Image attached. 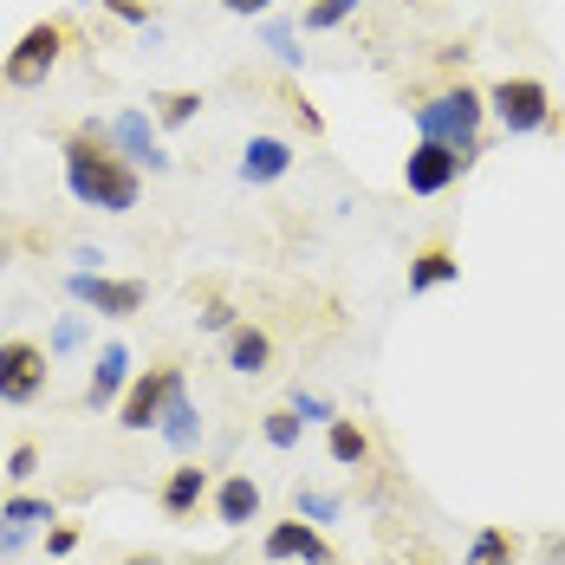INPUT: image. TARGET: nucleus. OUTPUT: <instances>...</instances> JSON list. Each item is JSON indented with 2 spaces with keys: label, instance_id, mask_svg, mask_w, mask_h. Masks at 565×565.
Listing matches in <instances>:
<instances>
[{
  "label": "nucleus",
  "instance_id": "nucleus-27",
  "mask_svg": "<svg viewBox=\"0 0 565 565\" xmlns=\"http://www.w3.org/2000/svg\"><path fill=\"white\" fill-rule=\"evenodd\" d=\"M40 475V449L33 443H20V449L7 455V481H33Z\"/></svg>",
  "mask_w": 565,
  "mask_h": 565
},
{
  "label": "nucleus",
  "instance_id": "nucleus-31",
  "mask_svg": "<svg viewBox=\"0 0 565 565\" xmlns=\"http://www.w3.org/2000/svg\"><path fill=\"white\" fill-rule=\"evenodd\" d=\"M72 546H78V533H72V526H46V553H53V559H65Z\"/></svg>",
  "mask_w": 565,
  "mask_h": 565
},
{
  "label": "nucleus",
  "instance_id": "nucleus-3",
  "mask_svg": "<svg viewBox=\"0 0 565 565\" xmlns=\"http://www.w3.org/2000/svg\"><path fill=\"white\" fill-rule=\"evenodd\" d=\"M58 53H65V33H58L53 20L26 26V33L13 40V53L0 58V85H13V92H33V85H46V72L58 65Z\"/></svg>",
  "mask_w": 565,
  "mask_h": 565
},
{
  "label": "nucleus",
  "instance_id": "nucleus-19",
  "mask_svg": "<svg viewBox=\"0 0 565 565\" xmlns=\"http://www.w3.org/2000/svg\"><path fill=\"white\" fill-rule=\"evenodd\" d=\"M513 533L508 526H481L475 540H468V553H461V565H513Z\"/></svg>",
  "mask_w": 565,
  "mask_h": 565
},
{
  "label": "nucleus",
  "instance_id": "nucleus-11",
  "mask_svg": "<svg viewBox=\"0 0 565 565\" xmlns=\"http://www.w3.org/2000/svg\"><path fill=\"white\" fill-rule=\"evenodd\" d=\"M157 436H163L175 455H189L195 443H202V409H195V396H189V371H182V364H175V377H170L163 416H157Z\"/></svg>",
  "mask_w": 565,
  "mask_h": 565
},
{
  "label": "nucleus",
  "instance_id": "nucleus-30",
  "mask_svg": "<svg viewBox=\"0 0 565 565\" xmlns=\"http://www.w3.org/2000/svg\"><path fill=\"white\" fill-rule=\"evenodd\" d=\"M85 344V319H58L53 326V351H78Z\"/></svg>",
  "mask_w": 565,
  "mask_h": 565
},
{
  "label": "nucleus",
  "instance_id": "nucleus-13",
  "mask_svg": "<svg viewBox=\"0 0 565 565\" xmlns=\"http://www.w3.org/2000/svg\"><path fill=\"white\" fill-rule=\"evenodd\" d=\"M130 391V351L124 344H105L92 358V377H85V403L92 409H117V396Z\"/></svg>",
  "mask_w": 565,
  "mask_h": 565
},
{
  "label": "nucleus",
  "instance_id": "nucleus-25",
  "mask_svg": "<svg viewBox=\"0 0 565 565\" xmlns=\"http://www.w3.org/2000/svg\"><path fill=\"white\" fill-rule=\"evenodd\" d=\"M267 53L280 58L286 72H299V58H306V53H299V40H292V26H286V20H267Z\"/></svg>",
  "mask_w": 565,
  "mask_h": 565
},
{
  "label": "nucleus",
  "instance_id": "nucleus-22",
  "mask_svg": "<svg viewBox=\"0 0 565 565\" xmlns=\"http://www.w3.org/2000/svg\"><path fill=\"white\" fill-rule=\"evenodd\" d=\"M358 13V0H306V13H299V26L306 33H332V26H344Z\"/></svg>",
  "mask_w": 565,
  "mask_h": 565
},
{
  "label": "nucleus",
  "instance_id": "nucleus-32",
  "mask_svg": "<svg viewBox=\"0 0 565 565\" xmlns=\"http://www.w3.org/2000/svg\"><path fill=\"white\" fill-rule=\"evenodd\" d=\"M26 533H33V526H13V520H0V559H7V553H20V546H26Z\"/></svg>",
  "mask_w": 565,
  "mask_h": 565
},
{
  "label": "nucleus",
  "instance_id": "nucleus-20",
  "mask_svg": "<svg viewBox=\"0 0 565 565\" xmlns=\"http://www.w3.org/2000/svg\"><path fill=\"white\" fill-rule=\"evenodd\" d=\"M260 436H267V449H299V436H306V416L286 403V409H267V423H260Z\"/></svg>",
  "mask_w": 565,
  "mask_h": 565
},
{
  "label": "nucleus",
  "instance_id": "nucleus-1",
  "mask_svg": "<svg viewBox=\"0 0 565 565\" xmlns=\"http://www.w3.org/2000/svg\"><path fill=\"white\" fill-rule=\"evenodd\" d=\"M65 189H72V202L78 209H98V215H130L137 202H143V182H137V163H124L111 143H98V137H65Z\"/></svg>",
  "mask_w": 565,
  "mask_h": 565
},
{
  "label": "nucleus",
  "instance_id": "nucleus-2",
  "mask_svg": "<svg viewBox=\"0 0 565 565\" xmlns=\"http://www.w3.org/2000/svg\"><path fill=\"white\" fill-rule=\"evenodd\" d=\"M481 117H488V98L468 92V85H449L429 105H416V137H436V143H449L475 163L481 157Z\"/></svg>",
  "mask_w": 565,
  "mask_h": 565
},
{
  "label": "nucleus",
  "instance_id": "nucleus-23",
  "mask_svg": "<svg viewBox=\"0 0 565 565\" xmlns=\"http://www.w3.org/2000/svg\"><path fill=\"white\" fill-rule=\"evenodd\" d=\"M0 520H13V526H46V520H58V508L40 501V494H7V501H0Z\"/></svg>",
  "mask_w": 565,
  "mask_h": 565
},
{
  "label": "nucleus",
  "instance_id": "nucleus-12",
  "mask_svg": "<svg viewBox=\"0 0 565 565\" xmlns=\"http://www.w3.org/2000/svg\"><path fill=\"white\" fill-rule=\"evenodd\" d=\"M292 170V143L274 137V130H260V137H247V150H241V182L247 189H267V182H280Z\"/></svg>",
  "mask_w": 565,
  "mask_h": 565
},
{
  "label": "nucleus",
  "instance_id": "nucleus-10",
  "mask_svg": "<svg viewBox=\"0 0 565 565\" xmlns=\"http://www.w3.org/2000/svg\"><path fill=\"white\" fill-rule=\"evenodd\" d=\"M170 377H175V364H157V371L130 377V391L117 396V429H130V436L157 429V416H163V396H170Z\"/></svg>",
  "mask_w": 565,
  "mask_h": 565
},
{
  "label": "nucleus",
  "instance_id": "nucleus-4",
  "mask_svg": "<svg viewBox=\"0 0 565 565\" xmlns=\"http://www.w3.org/2000/svg\"><path fill=\"white\" fill-rule=\"evenodd\" d=\"M488 111L501 117L508 137H533V130L553 124V92H546L540 78H501V85L488 92Z\"/></svg>",
  "mask_w": 565,
  "mask_h": 565
},
{
  "label": "nucleus",
  "instance_id": "nucleus-8",
  "mask_svg": "<svg viewBox=\"0 0 565 565\" xmlns=\"http://www.w3.org/2000/svg\"><path fill=\"white\" fill-rule=\"evenodd\" d=\"M163 124L150 111H117L111 117V150L124 157V163H137V170H150V175H163L170 170V150H163V137H157Z\"/></svg>",
  "mask_w": 565,
  "mask_h": 565
},
{
  "label": "nucleus",
  "instance_id": "nucleus-28",
  "mask_svg": "<svg viewBox=\"0 0 565 565\" xmlns=\"http://www.w3.org/2000/svg\"><path fill=\"white\" fill-rule=\"evenodd\" d=\"M195 326H202V332H234V306H227V299H209V306L195 312Z\"/></svg>",
  "mask_w": 565,
  "mask_h": 565
},
{
  "label": "nucleus",
  "instance_id": "nucleus-17",
  "mask_svg": "<svg viewBox=\"0 0 565 565\" xmlns=\"http://www.w3.org/2000/svg\"><path fill=\"white\" fill-rule=\"evenodd\" d=\"M326 455H332L339 468H364V461H371V436H364L351 416H332V423H326Z\"/></svg>",
  "mask_w": 565,
  "mask_h": 565
},
{
  "label": "nucleus",
  "instance_id": "nucleus-9",
  "mask_svg": "<svg viewBox=\"0 0 565 565\" xmlns=\"http://www.w3.org/2000/svg\"><path fill=\"white\" fill-rule=\"evenodd\" d=\"M260 553H267L274 565H332V546H326V533H319L312 520H299V513L267 526Z\"/></svg>",
  "mask_w": 565,
  "mask_h": 565
},
{
  "label": "nucleus",
  "instance_id": "nucleus-35",
  "mask_svg": "<svg viewBox=\"0 0 565 565\" xmlns=\"http://www.w3.org/2000/svg\"><path fill=\"white\" fill-rule=\"evenodd\" d=\"M85 7H98V0H85Z\"/></svg>",
  "mask_w": 565,
  "mask_h": 565
},
{
  "label": "nucleus",
  "instance_id": "nucleus-21",
  "mask_svg": "<svg viewBox=\"0 0 565 565\" xmlns=\"http://www.w3.org/2000/svg\"><path fill=\"white\" fill-rule=\"evenodd\" d=\"M292 513H299V520H312V526H332V520L344 513V501H339V494H326V488H306V481H299Z\"/></svg>",
  "mask_w": 565,
  "mask_h": 565
},
{
  "label": "nucleus",
  "instance_id": "nucleus-6",
  "mask_svg": "<svg viewBox=\"0 0 565 565\" xmlns=\"http://www.w3.org/2000/svg\"><path fill=\"white\" fill-rule=\"evenodd\" d=\"M53 384V358H46V344L33 339H7L0 344V403H40V391Z\"/></svg>",
  "mask_w": 565,
  "mask_h": 565
},
{
  "label": "nucleus",
  "instance_id": "nucleus-24",
  "mask_svg": "<svg viewBox=\"0 0 565 565\" xmlns=\"http://www.w3.org/2000/svg\"><path fill=\"white\" fill-rule=\"evenodd\" d=\"M150 105H157V124L163 130H182V124H195V111H202V92H163Z\"/></svg>",
  "mask_w": 565,
  "mask_h": 565
},
{
  "label": "nucleus",
  "instance_id": "nucleus-33",
  "mask_svg": "<svg viewBox=\"0 0 565 565\" xmlns=\"http://www.w3.org/2000/svg\"><path fill=\"white\" fill-rule=\"evenodd\" d=\"M222 7H227V13H241V20H260L274 0H222Z\"/></svg>",
  "mask_w": 565,
  "mask_h": 565
},
{
  "label": "nucleus",
  "instance_id": "nucleus-29",
  "mask_svg": "<svg viewBox=\"0 0 565 565\" xmlns=\"http://www.w3.org/2000/svg\"><path fill=\"white\" fill-rule=\"evenodd\" d=\"M98 7H105L111 20H124V26H150V7H143V0H98Z\"/></svg>",
  "mask_w": 565,
  "mask_h": 565
},
{
  "label": "nucleus",
  "instance_id": "nucleus-18",
  "mask_svg": "<svg viewBox=\"0 0 565 565\" xmlns=\"http://www.w3.org/2000/svg\"><path fill=\"white\" fill-rule=\"evenodd\" d=\"M461 280V260H455L449 247H423L416 260H409V292H436V286Z\"/></svg>",
  "mask_w": 565,
  "mask_h": 565
},
{
  "label": "nucleus",
  "instance_id": "nucleus-16",
  "mask_svg": "<svg viewBox=\"0 0 565 565\" xmlns=\"http://www.w3.org/2000/svg\"><path fill=\"white\" fill-rule=\"evenodd\" d=\"M267 364H274V339H267L260 326H234V332H227V371H234V377H260Z\"/></svg>",
  "mask_w": 565,
  "mask_h": 565
},
{
  "label": "nucleus",
  "instance_id": "nucleus-7",
  "mask_svg": "<svg viewBox=\"0 0 565 565\" xmlns=\"http://www.w3.org/2000/svg\"><path fill=\"white\" fill-rule=\"evenodd\" d=\"M461 170H475L461 150L436 143V137H416V150L403 157V189H409V195H443Z\"/></svg>",
  "mask_w": 565,
  "mask_h": 565
},
{
  "label": "nucleus",
  "instance_id": "nucleus-15",
  "mask_svg": "<svg viewBox=\"0 0 565 565\" xmlns=\"http://www.w3.org/2000/svg\"><path fill=\"white\" fill-rule=\"evenodd\" d=\"M202 494H209V475H202V461H182V468H170V481H163L157 508H163V520H189V513L202 508Z\"/></svg>",
  "mask_w": 565,
  "mask_h": 565
},
{
  "label": "nucleus",
  "instance_id": "nucleus-5",
  "mask_svg": "<svg viewBox=\"0 0 565 565\" xmlns=\"http://www.w3.org/2000/svg\"><path fill=\"white\" fill-rule=\"evenodd\" d=\"M65 292H72L85 312H98V319H137L143 299H150L143 280H111V274H92V267H72V274H65Z\"/></svg>",
  "mask_w": 565,
  "mask_h": 565
},
{
  "label": "nucleus",
  "instance_id": "nucleus-34",
  "mask_svg": "<svg viewBox=\"0 0 565 565\" xmlns=\"http://www.w3.org/2000/svg\"><path fill=\"white\" fill-rule=\"evenodd\" d=\"M546 565H565V540H546Z\"/></svg>",
  "mask_w": 565,
  "mask_h": 565
},
{
  "label": "nucleus",
  "instance_id": "nucleus-26",
  "mask_svg": "<svg viewBox=\"0 0 565 565\" xmlns=\"http://www.w3.org/2000/svg\"><path fill=\"white\" fill-rule=\"evenodd\" d=\"M292 409H299V416H306V423H332V416H339V409H332V403H326V396H319V391H306V384H299V391H292Z\"/></svg>",
  "mask_w": 565,
  "mask_h": 565
},
{
  "label": "nucleus",
  "instance_id": "nucleus-14",
  "mask_svg": "<svg viewBox=\"0 0 565 565\" xmlns=\"http://www.w3.org/2000/svg\"><path fill=\"white\" fill-rule=\"evenodd\" d=\"M260 520V481L254 475H222L215 481V526H254Z\"/></svg>",
  "mask_w": 565,
  "mask_h": 565
}]
</instances>
